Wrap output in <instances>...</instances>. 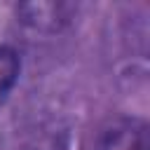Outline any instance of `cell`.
Returning <instances> with one entry per match:
<instances>
[{
  "label": "cell",
  "instance_id": "7a4b0ae2",
  "mask_svg": "<svg viewBox=\"0 0 150 150\" xmlns=\"http://www.w3.org/2000/svg\"><path fill=\"white\" fill-rule=\"evenodd\" d=\"M19 68H21L19 54H16L12 47L0 45V103L7 98V94H9L12 87L16 84Z\"/></svg>",
  "mask_w": 150,
  "mask_h": 150
},
{
  "label": "cell",
  "instance_id": "6da1fadb",
  "mask_svg": "<svg viewBox=\"0 0 150 150\" xmlns=\"http://www.w3.org/2000/svg\"><path fill=\"white\" fill-rule=\"evenodd\" d=\"M84 150H150V131L145 120L117 115L101 122Z\"/></svg>",
  "mask_w": 150,
  "mask_h": 150
}]
</instances>
